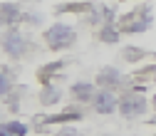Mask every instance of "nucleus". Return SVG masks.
Segmentation results:
<instances>
[{"mask_svg":"<svg viewBox=\"0 0 156 136\" xmlns=\"http://www.w3.org/2000/svg\"><path fill=\"white\" fill-rule=\"evenodd\" d=\"M45 40L52 50H62V47H69L74 42V30L69 25H62V23H57L52 25L47 32H45Z\"/></svg>","mask_w":156,"mask_h":136,"instance_id":"obj_1","label":"nucleus"},{"mask_svg":"<svg viewBox=\"0 0 156 136\" xmlns=\"http://www.w3.org/2000/svg\"><path fill=\"white\" fill-rule=\"evenodd\" d=\"M146 99L141 94H134V92H129V94H124L122 99H119V111L126 116V119H134V116H141L144 111H146Z\"/></svg>","mask_w":156,"mask_h":136,"instance_id":"obj_2","label":"nucleus"},{"mask_svg":"<svg viewBox=\"0 0 156 136\" xmlns=\"http://www.w3.org/2000/svg\"><path fill=\"white\" fill-rule=\"evenodd\" d=\"M3 50L10 54V57H23L25 50H27V40L17 32V30H10L3 35Z\"/></svg>","mask_w":156,"mask_h":136,"instance_id":"obj_3","label":"nucleus"},{"mask_svg":"<svg viewBox=\"0 0 156 136\" xmlns=\"http://www.w3.org/2000/svg\"><path fill=\"white\" fill-rule=\"evenodd\" d=\"M114 109H119V99H116L109 89L94 94V111H99V114H112Z\"/></svg>","mask_w":156,"mask_h":136,"instance_id":"obj_4","label":"nucleus"},{"mask_svg":"<svg viewBox=\"0 0 156 136\" xmlns=\"http://www.w3.org/2000/svg\"><path fill=\"white\" fill-rule=\"evenodd\" d=\"M119 82H122V74L116 72L114 67H104L99 74H97V84L104 87V89H112V87H116Z\"/></svg>","mask_w":156,"mask_h":136,"instance_id":"obj_5","label":"nucleus"},{"mask_svg":"<svg viewBox=\"0 0 156 136\" xmlns=\"http://www.w3.org/2000/svg\"><path fill=\"white\" fill-rule=\"evenodd\" d=\"M17 17H20V10H17L15 5H10V3H3V5H0V23H3V25L17 23Z\"/></svg>","mask_w":156,"mask_h":136,"instance_id":"obj_6","label":"nucleus"},{"mask_svg":"<svg viewBox=\"0 0 156 136\" xmlns=\"http://www.w3.org/2000/svg\"><path fill=\"white\" fill-rule=\"evenodd\" d=\"M25 134H27V129L20 121H10V124L0 126V136H25Z\"/></svg>","mask_w":156,"mask_h":136,"instance_id":"obj_7","label":"nucleus"},{"mask_svg":"<svg viewBox=\"0 0 156 136\" xmlns=\"http://www.w3.org/2000/svg\"><path fill=\"white\" fill-rule=\"evenodd\" d=\"M72 94L77 96V99H89V96L94 94V84H89V82H80V84H72Z\"/></svg>","mask_w":156,"mask_h":136,"instance_id":"obj_8","label":"nucleus"},{"mask_svg":"<svg viewBox=\"0 0 156 136\" xmlns=\"http://www.w3.org/2000/svg\"><path fill=\"white\" fill-rule=\"evenodd\" d=\"M57 99H60V89H57L55 84H47V87L42 89V94H40V102H42V104H55Z\"/></svg>","mask_w":156,"mask_h":136,"instance_id":"obj_9","label":"nucleus"},{"mask_svg":"<svg viewBox=\"0 0 156 136\" xmlns=\"http://www.w3.org/2000/svg\"><path fill=\"white\" fill-rule=\"evenodd\" d=\"M99 37H102L104 42H112V45H114V42H119V32H116L112 25H104L102 32H99Z\"/></svg>","mask_w":156,"mask_h":136,"instance_id":"obj_10","label":"nucleus"},{"mask_svg":"<svg viewBox=\"0 0 156 136\" xmlns=\"http://www.w3.org/2000/svg\"><path fill=\"white\" fill-rule=\"evenodd\" d=\"M10 79H8V74H3V72H0V96H5L8 92H10Z\"/></svg>","mask_w":156,"mask_h":136,"instance_id":"obj_11","label":"nucleus"},{"mask_svg":"<svg viewBox=\"0 0 156 136\" xmlns=\"http://www.w3.org/2000/svg\"><path fill=\"white\" fill-rule=\"evenodd\" d=\"M57 136H80V131H74V129H69V126H67V129H62Z\"/></svg>","mask_w":156,"mask_h":136,"instance_id":"obj_12","label":"nucleus"},{"mask_svg":"<svg viewBox=\"0 0 156 136\" xmlns=\"http://www.w3.org/2000/svg\"><path fill=\"white\" fill-rule=\"evenodd\" d=\"M136 57H141L139 50H126V60H136Z\"/></svg>","mask_w":156,"mask_h":136,"instance_id":"obj_13","label":"nucleus"},{"mask_svg":"<svg viewBox=\"0 0 156 136\" xmlns=\"http://www.w3.org/2000/svg\"><path fill=\"white\" fill-rule=\"evenodd\" d=\"M154 109H156V94H154Z\"/></svg>","mask_w":156,"mask_h":136,"instance_id":"obj_14","label":"nucleus"}]
</instances>
